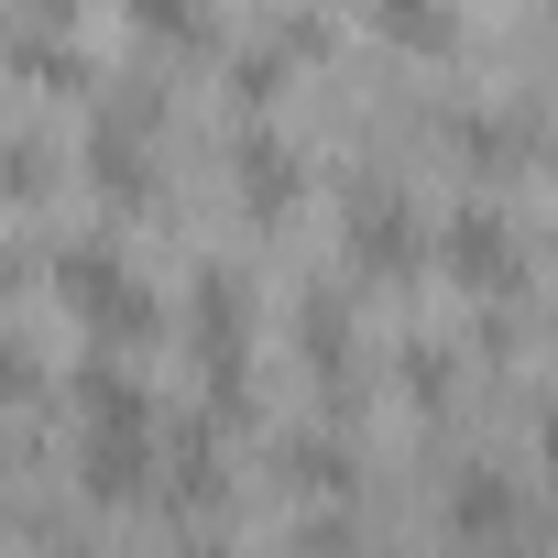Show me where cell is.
<instances>
[{"label": "cell", "mask_w": 558, "mask_h": 558, "mask_svg": "<svg viewBox=\"0 0 558 558\" xmlns=\"http://www.w3.org/2000/svg\"><path fill=\"white\" fill-rule=\"evenodd\" d=\"M12 286H23V252H12V241H0V296H12Z\"/></svg>", "instance_id": "13"}, {"label": "cell", "mask_w": 558, "mask_h": 558, "mask_svg": "<svg viewBox=\"0 0 558 558\" xmlns=\"http://www.w3.org/2000/svg\"><path fill=\"white\" fill-rule=\"evenodd\" d=\"M56 296H66V318H77L99 351H143V340L165 329V296L143 286L110 241H66V252H56Z\"/></svg>", "instance_id": "2"}, {"label": "cell", "mask_w": 558, "mask_h": 558, "mask_svg": "<svg viewBox=\"0 0 558 558\" xmlns=\"http://www.w3.org/2000/svg\"><path fill=\"white\" fill-rule=\"evenodd\" d=\"M45 12H77V0H45Z\"/></svg>", "instance_id": "14"}, {"label": "cell", "mask_w": 558, "mask_h": 558, "mask_svg": "<svg viewBox=\"0 0 558 558\" xmlns=\"http://www.w3.org/2000/svg\"><path fill=\"white\" fill-rule=\"evenodd\" d=\"M427 252H438L449 286H471V296H493V307H514V296H525V241H514V219H504V208H482V197H460V208H449V230H438Z\"/></svg>", "instance_id": "3"}, {"label": "cell", "mask_w": 558, "mask_h": 558, "mask_svg": "<svg viewBox=\"0 0 558 558\" xmlns=\"http://www.w3.org/2000/svg\"><path fill=\"white\" fill-rule=\"evenodd\" d=\"M154 460H165V405L121 362H88L77 373V482H88V504H143Z\"/></svg>", "instance_id": "1"}, {"label": "cell", "mask_w": 558, "mask_h": 558, "mask_svg": "<svg viewBox=\"0 0 558 558\" xmlns=\"http://www.w3.org/2000/svg\"><path fill=\"white\" fill-rule=\"evenodd\" d=\"M132 23L165 34V45H208L219 34V0H132Z\"/></svg>", "instance_id": "10"}, {"label": "cell", "mask_w": 558, "mask_h": 558, "mask_svg": "<svg viewBox=\"0 0 558 558\" xmlns=\"http://www.w3.org/2000/svg\"><path fill=\"white\" fill-rule=\"evenodd\" d=\"M351 263L384 274V286L427 274V230H416V208H405L395 186H362V197H351Z\"/></svg>", "instance_id": "4"}, {"label": "cell", "mask_w": 558, "mask_h": 558, "mask_svg": "<svg viewBox=\"0 0 558 558\" xmlns=\"http://www.w3.org/2000/svg\"><path fill=\"white\" fill-rule=\"evenodd\" d=\"M197 307H186V329H197V351H252V296H241V274L230 263H197V286H186Z\"/></svg>", "instance_id": "6"}, {"label": "cell", "mask_w": 558, "mask_h": 558, "mask_svg": "<svg viewBox=\"0 0 558 558\" xmlns=\"http://www.w3.org/2000/svg\"><path fill=\"white\" fill-rule=\"evenodd\" d=\"M449 536H471V547H514V536H525L514 482H504V471H471V482L449 493Z\"/></svg>", "instance_id": "7"}, {"label": "cell", "mask_w": 558, "mask_h": 558, "mask_svg": "<svg viewBox=\"0 0 558 558\" xmlns=\"http://www.w3.org/2000/svg\"><path fill=\"white\" fill-rule=\"evenodd\" d=\"M12 66H23V77H34V88H88V66H77V56H66V45H34V34H23V45H12Z\"/></svg>", "instance_id": "11"}, {"label": "cell", "mask_w": 558, "mask_h": 558, "mask_svg": "<svg viewBox=\"0 0 558 558\" xmlns=\"http://www.w3.org/2000/svg\"><path fill=\"white\" fill-rule=\"evenodd\" d=\"M34 395H45V362L23 340H0V405H34Z\"/></svg>", "instance_id": "12"}, {"label": "cell", "mask_w": 558, "mask_h": 558, "mask_svg": "<svg viewBox=\"0 0 558 558\" xmlns=\"http://www.w3.org/2000/svg\"><path fill=\"white\" fill-rule=\"evenodd\" d=\"M230 186H241V208H252V219H296L307 165H296V143H286V132H263V121H252V132L230 143Z\"/></svg>", "instance_id": "5"}, {"label": "cell", "mask_w": 558, "mask_h": 558, "mask_svg": "<svg viewBox=\"0 0 558 558\" xmlns=\"http://www.w3.org/2000/svg\"><path fill=\"white\" fill-rule=\"evenodd\" d=\"M362 12H373V34L405 45V56H449V45H460V0H362Z\"/></svg>", "instance_id": "8"}, {"label": "cell", "mask_w": 558, "mask_h": 558, "mask_svg": "<svg viewBox=\"0 0 558 558\" xmlns=\"http://www.w3.org/2000/svg\"><path fill=\"white\" fill-rule=\"evenodd\" d=\"M88 175H99L110 197H132V208H143V197H154V154H143V121H132V132L110 121V132L88 143Z\"/></svg>", "instance_id": "9"}]
</instances>
